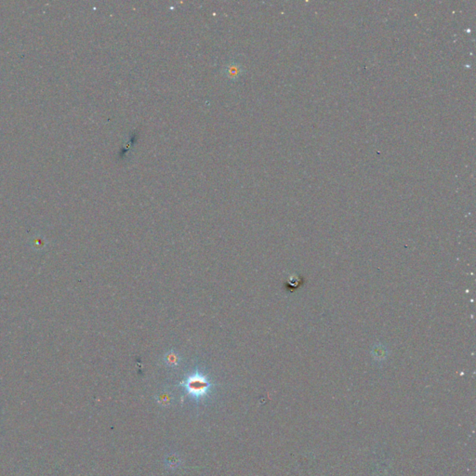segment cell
<instances>
[{
    "label": "cell",
    "instance_id": "obj_3",
    "mask_svg": "<svg viewBox=\"0 0 476 476\" xmlns=\"http://www.w3.org/2000/svg\"><path fill=\"white\" fill-rule=\"evenodd\" d=\"M168 361H169V363L175 364V362L177 361L176 355H175V354H170V355H169V358H168Z\"/></svg>",
    "mask_w": 476,
    "mask_h": 476
},
{
    "label": "cell",
    "instance_id": "obj_1",
    "mask_svg": "<svg viewBox=\"0 0 476 476\" xmlns=\"http://www.w3.org/2000/svg\"><path fill=\"white\" fill-rule=\"evenodd\" d=\"M184 385L189 393L195 396L204 395L210 387L209 380L198 372L189 376L185 380Z\"/></svg>",
    "mask_w": 476,
    "mask_h": 476
},
{
    "label": "cell",
    "instance_id": "obj_2",
    "mask_svg": "<svg viewBox=\"0 0 476 476\" xmlns=\"http://www.w3.org/2000/svg\"><path fill=\"white\" fill-rule=\"evenodd\" d=\"M242 66L236 63H232L225 67V75L231 79H236L241 76Z\"/></svg>",
    "mask_w": 476,
    "mask_h": 476
}]
</instances>
